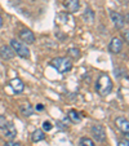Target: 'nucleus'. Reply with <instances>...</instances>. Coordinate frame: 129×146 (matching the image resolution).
<instances>
[{
  "mask_svg": "<svg viewBox=\"0 0 129 146\" xmlns=\"http://www.w3.org/2000/svg\"><path fill=\"white\" fill-rule=\"evenodd\" d=\"M96 89L101 96H107V94L112 91V82H111L110 76L106 74L101 75L96 84Z\"/></svg>",
  "mask_w": 129,
  "mask_h": 146,
  "instance_id": "nucleus-1",
  "label": "nucleus"
},
{
  "mask_svg": "<svg viewBox=\"0 0 129 146\" xmlns=\"http://www.w3.org/2000/svg\"><path fill=\"white\" fill-rule=\"evenodd\" d=\"M50 65H52L58 72H61V74L67 72L72 69V61L69 60L67 57H56V58H53L52 62H50Z\"/></svg>",
  "mask_w": 129,
  "mask_h": 146,
  "instance_id": "nucleus-2",
  "label": "nucleus"
},
{
  "mask_svg": "<svg viewBox=\"0 0 129 146\" xmlns=\"http://www.w3.org/2000/svg\"><path fill=\"white\" fill-rule=\"evenodd\" d=\"M11 47H12V49L14 50V53H17L19 57H23V58L30 57V49H28L23 43H21V41L16 40V39H12Z\"/></svg>",
  "mask_w": 129,
  "mask_h": 146,
  "instance_id": "nucleus-3",
  "label": "nucleus"
},
{
  "mask_svg": "<svg viewBox=\"0 0 129 146\" xmlns=\"http://www.w3.org/2000/svg\"><path fill=\"white\" fill-rule=\"evenodd\" d=\"M92 135H93L94 140L102 142V141L106 138V131H105V128L102 127V125L96 124V125H93V127H92Z\"/></svg>",
  "mask_w": 129,
  "mask_h": 146,
  "instance_id": "nucleus-4",
  "label": "nucleus"
},
{
  "mask_svg": "<svg viewBox=\"0 0 129 146\" xmlns=\"http://www.w3.org/2000/svg\"><path fill=\"white\" fill-rule=\"evenodd\" d=\"M19 39L22 41H25V43H27V44L35 43V35H34V33L31 30H28V29H22V30L19 31Z\"/></svg>",
  "mask_w": 129,
  "mask_h": 146,
  "instance_id": "nucleus-5",
  "label": "nucleus"
},
{
  "mask_svg": "<svg viewBox=\"0 0 129 146\" xmlns=\"http://www.w3.org/2000/svg\"><path fill=\"white\" fill-rule=\"evenodd\" d=\"M110 17H111V21L114 22L116 29H123L124 25H125V19L124 17L121 16L120 13L118 12H110Z\"/></svg>",
  "mask_w": 129,
  "mask_h": 146,
  "instance_id": "nucleus-6",
  "label": "nucleus"
},
{
  "mask_svg": "<svg viewBox=\"0 0 129 146\" xmlns=\"http://www.w3.org/2000/svg\"><path fill=\"white\" fill-rule=\"evenodd\" d=\"M110 50L111 53H114V54H118V53L121 52V49H123V41H121V39L119 38H112L110 41Z\"/></svg>",
  "mask_w": 129,
  "mask_h": 146,
  "instance_id": "nucleus-7",
  "label": "nucleus"
},
{
  "mask_svg": "<svg viewBox=\"0 0 129 146\" xmlns=\"http://www.w3.org/2000/svg\"><path fill=\"white\" fill-rule=\"evenodd\" d=\"M16 56L14 50L12 49L8 45H1L0 47V57L4 58V60H12V58Z\"/></svg>",
  "mask_w": 129,
  "mask_h": 146,
  "instance_id": "nucleus-8",
  "label": "nucleus"
},
{
  "mask_svg": "<svg viewBox=\"0 0 129 146\" xmlns=\"http://www.w3.org/2000/svg\"><path fill=\"white\" fill-rule=\"evenodd\" d=\"M115 124L118 125V128L121 131V132H124L126 136H128V119L124 118V116H118V118L115 119Z\"/></svg>",
  "mask_w": 129,
  "mask_h": 146,
  "instance_id": "nucleus-9",
  "label": "nucleus"
},
{
  "mask_svg": "<svg viewBox=\"0 0 129 146\" xmlns=\"http://www.w3.org/2000/svg\"><path fill=\"white\" fill-rule=\"evenodd\" d=\"M65 7L67 8V11H69V12H71V13H75V12L79 11L80 3H79V0H66Z\"/></svg>",
  "mask_w": 129,
  "mask_h": 146,
  "instance_id": "nucleus-10",
  "label": "nucleus"
},
{
  "mask_svg": "<svg viewBox=\"0 0 129 146\" xmlns=\"http://www.w3.org/2000/svg\"><path fill=\"white\" fill-rule=\"evenodd\" d=\"M11 87L16 93H21L23 91V88H25V84L22 83L21 79H13L11 80Z\"/></svg>",
  "mask_w": 129,
  "mask_h": 146,
  "instance_id": "nucleus-11",
  "label": "nucleus"
},
{
  "mask_svg": "<svg viewBox=\"0 0 129 146\" xmlns=\"http://www.w3.org/2000/svg\"><path fill=\"white\" fill-rule=\"evenodd\" d=\"M4 132H5V136H7V138H9V140H13L14 137L17 136V129H16V127H14L12 123H8V125H7L5 128H4Z\"/></svg>",
  "mask_w": 129,
  "mask_h": 146,
  "instance_id": "nucleus-12",
  "label": "nucleus"
},
{
  "mask_svg": "<svg viewBox=\"0 0 129 146\" xmlns=\"http://www.w3.org/2000/svg\"><path fill=\"white\" fill-rule=\"evenodd\" d=\"M19 110H21L22 115H25V116H31L34 113L32 106H31L30 104H27V102H25V104H22V105L19 106Z\"/></svg>",
  "mask_w": 129,
  "mask_h": 146,
  "instance_id": "nucleus-13",
  "label": "nucleus"
},
{
  "mask_svg": "<svg viewBox=\"0 0 129 146\" xmlns=\"http://www.w3.org/2000/svg\"><path fill=\"white\" fill-rule=\"evenodd\" d=\"M45 138V133L44 131L41 129H36L32 132V135H31V140H32V142H39V141H43Z\"/></svg>",
  "mask_w": 129,
  "mask_h": 146,
  "instance_id": "nucleus-14",
  "label": "nucleus"
},
{
  "mask_svg": "<svg viewBox=\"0 0 129 146\" xmlns=\"http://www.w3.org/2000/svg\"><path fill=\"white\" fill-rule=\"evenodd\" d=\"M69 118L71 119L74 123H79V121L81 120V116H80V114L77 113L76 110H70L69 111Z\"/></svg>",
  "mask_w": 129,
  "mask_h": 146,
  "instance_id": "nucleus-15",
  "label": "nucleus"
},
{
  "mask_svg": "<svg viewBox=\"0 0 129 146\" xmlns=\"http://www.w3.org/2000/svg\"><path fill=\"white\" fill-rule=\"evenodd\" d=\"M84 19L87 21V22H93V19H94V12L92 11V9H87L84 13Z\"/></svg>",
  "mask_w": 129,
  "mask_h": 146,
  "instance_id": "nucleus-16",
  "label": "nucleus"
},
{
  "mask_svg": "<svg viewBox=\"0 0 129 146\" xmlns=\"http://www.w3.org/2000/svg\"><path fill=\"white\" fill-rule=\"evenodd\" d=\"M80 146H96V145L93 143V141H92L91 138L84 137L80 140Z\"/></svg>",
  "mask_w": 129,
  "mask_h": 146,
  "instance_id": "nucleus-17",
  "label": "nucleus"
},
{
  "mask_svg": "<svg viewBox=\"0 0 129 146\" xmlns=\"http://www.w3.org/2000/svg\"><path fill=\"white\" fill-rule=\"evenodd\" d=\"M69 54L71 56L72 58H79L80 57V50L77 49V48H71V49H69Z\"/></svg>",
  "mask_w": 129,
  "mask_h": 146,
  "instance_id": "nucleus-18",
  "label": "nucleus"
},
{
  "mask_svg": "<svg viewBox=\"0 0 129 146\" xmlns=\"http://www.w3.org/2000/svg\"><path fill=\"white\" fill-rule=\"evenodd\" d=\"M7 125H8V120L3 115H0V129H4Z\"/></svg>",
  "mask_w": 129,
  "mask_h": 146,
  "instance_id": "nucleus-19",
  "label": "nucleus"
},
{
  "mask_svg": "<svg viewBox=\"0 0 129 146\" xmlns=\"http://www.w3.org/2000/svg\"><path fill=\"white\" fill-rule=\"evenodd\" d=\"M52 129V123H50V121H44V123H43V131H50Z\"/></svg>",
  "mask_w": 129,
  "mask_h": 146,
  "instance_id": "nucleus-20",
  "label": "nucleus"
},
{
  "mask_svg": "<svg viewBox=\"0 0 129 146\" xmlns=\"http://www.w3.org/2000/svg\"><path fill=\"white\" fill-rule=\"evenodd\" d=\"M4 146H21V145L18 142H14V141H8V142H5Z\"/></svg>",
  "mask_w": 129,
  "mask_h": 146,
  "instance_id": "nucleus-21",
  "label": "nucleus"
},
{
  "mask_svg": "<svg viewBox=\"0 0 129 146\" xmlns=\"http://www.w3.org/2000/svg\"><path fill=\"white\" fill-rule=\"evenodd\" d=\"M36 110H38V111H43V110H44V106L41 105V104H39V105L36 106Z\"/></svg>",
  "mask_w": 129,
  "mask_h": 146,
  "instance_id": "nucleus-22",
  "label": "nucleus"
},
{
  "mask_svg": "<svg viewBox=\"0 0 129 146\" xmlns=\"http://www.w3.org/2000/svg\"><path fill=\"white\" fill-rule=\"evenodd\" d=\"M129 143H128V140H125V141H121L120 143H119V146H128Z\"/></svg>",
  "mask_w": 129,
  "mask_h": 146,
  "instance_id": "nucleus-23",
  "label": "nucleus"
},
{
  "mask_svg": "<svg viewBox=\"0 0 129 146\" xmlns=\"http://www.w3.org/2000/svg\"><path fill=\"white\" fill-rule=\"evenodd\" d=\"M123 35H124V34H123ZM124 36H125V41L128 43V31H125V35H124Z\"/></svg>",
  "mask_w": 129,
  "mask_h": 146,
  "instance_id": "nucleus-24",
  "label": "nucleus"
},
{
  "mask_svg": "<svg viewBox=\"0 0 129 146\" xmlns=\"http://www.w3.org/2000/svg\"><path fill=\"white\" fill-rule=\"evenodd\" d=\"M3 26V18H1V16H0V27Z\"/></svg>",
  "mask_w": 129,
  "mask_h": 146,
  "instance_id": "nucleus-25",
  "label": "nucleus"
},
{
  "mask_svg": "<svg viewBox=\"0 0 129 146\" xmlns=\"http://www.w3.org/2000/svg\"><path fill=\"white\" fill-rule=\"evenodd\" d=\"M124 1H125V3H128V0H124Z\"/></svg>",
  "mask_w": 129,
  "mask_h": 146,
  "instance_id": "nucleus-26",
  "label": "nucleus"
}]
</instances>
